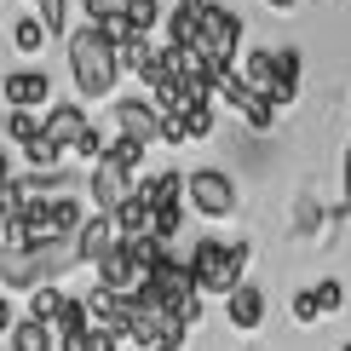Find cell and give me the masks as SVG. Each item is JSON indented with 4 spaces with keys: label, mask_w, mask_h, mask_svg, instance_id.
<instances>
[{
    "label": "cell",
    "mask_w": 351,
    "mask_h": 351,
    "mask_svg": "<svg viewBox=\"0 0 351 351\" xmlns=\"http://www.w3.org/2000/svg\"><path fill=\"white\" fill-rule=\"evenodd\" d=\"M69 75H75V86H81V98H104L110 86H115V75H121V58H115V47L104 40V29H75L69 35Z\"/></svg>",
    "instance_id": "6da1fadb"
},
{
    "label": "cell",
    "mask_w": 351,
    "mask_h": 351,
    "mask_svg": "<svg viewBox=\"0 0 351 351\" xmlns=\"http://www.w3.org/2000/svg\"><path fill=\"white\" fill-rule=\"evenodd\" d=\"M242 265H247V242H219L202 237L190 247V276H196V294H237L242 288Z\"/></svg>",
    "instance_id": "7a4b0ae2"
},
{
    "label": "cell",
    "mask_w": 351,
    "mask_h": 351,
    "mask_svg": "<svg viewBox=\"0 0 351 351\" xmlns=\"http://www.w3.org/2000/svg\"><path fill=\"white\" fill-rule=\"evenodd\" d=\"M184 196H190V208H196V213H208V219L237 213V179H230V173H219V167L190 173V179H184Z\"/></svg>",
    "instance_id": "3957f363"
},
{
    "label": "cell",
    "mask_w": 351,
    "mask_h": 351,
    "mask_svg": "<svg viewBox=\"0 0 351 351\" xmlns=\"http://www.w3.org/2000/svg\"><path fill=\"white\" fill-rule=\"evenodd\" d=\"M237 40H242V12H230V6H208L202 12V52L219 58L225 69H237L230 58H237Z\"/></svg>",
    "instance_id": "277c9868"
},
{
    "label": "cell",
    "mask_w": 351,
    "mask_h": 351,
    "mask_svg": "<svg viewBox=\"0 0 351 351\" xmlns=\"http://www.w3.org/2000/svg\"><path fill=\"white\" fill-rule=\"evenodd\" d=\"M0 98H6L12 110H52V81H47V69H12L6 81H0Z\"/></svg>",
    "instance_id": "5b68a950"
},
{
    "label": "cell",
    "mask_w": 351,
    "mask_h": 351,
    "mask_svg": "<svg viewBox=\"0 0 351 351\" xmlns=\"http://www.w3.org/2000/svg\"><path fill=\"white\" fill-rule=\"evenodd\" d=\"M133 190H138V184H133V173H127L121 162H110V156H104V162L93 167V202H98V213H115Z\"/></svg>",
    "instance_id": "8992f818"
},
{
    "label": "cell",
    "mask_w": 351,
    "mask_h": 351,
    "mask_svg": "<svg viewBox=\"0 0 351 351\" xmlns=\"http://www.w3.org/2000/svg\"><path fill=\"white\" fill-rule=\"evenodd\" d=\"M86 127H93V121H86L81 104H52L47 115H40V133H47L58 150H75V144L86 138Z\"/></svg>",
    "instance_id": "52a82bcc"
},
{
    "label": "cell",
    "mask_w": 351,
    "mask_h": 351,
    "mask_svg": "<svg viewBox=\"0 0 351 351\" xmlns=\"http://www.w3.org/2000/svg\"><path fill=\"white\" fill-rule=\"evenodd\" d=\"M115 121H121V133H127V138H138V144L162 138V110L144 104V98H121V104H115Z\"/></svg>",
    "instance_id": "ba28073f"
},
{
    "label": "cell",
    "mask_w": 351,
    "mask_h": 351,
    "mask_svg": "<svg viewBox=\"0 0 351 351\" xmlns=\"http://www.w3.org/2000/svg\"><path fill=\"white\" fill-rule=\"evenodd\" d=\"M115 242H121L115 219H110V213H93V219L81 225V237H75V247H81V265H98V259H104Z\"/></svg>",
    "instance_id": "9c48e42d"
},
{
    "label": "cell",
    "mask_w": 351,
    "mask_h": 351,
    "mask_svg": "<svg viewBox=\"0 0 351 351\" xmlns=\"http://www.w3.org/2000/svg\"><path fill=\"white\" fill-rule=\"evenodd\" d=\"M225 317H230V328H242V334H254L259 323H265V288H254V282H242L237 294L225 300Z\"/></svg>",
    "instance_id": "30bf717a"
},
{
    "label": "cell",
    "mask_w": 351,
    "mask_h": 351,
    "mask_svg": "<svg viewBox=\"0 0 351 351\" xmlns=\"http://www.w3.org/2000/svg\"><path fill=\"white\" fill-rule=\"evenodd\" d=\"M138 196L150 208H184V179L179 173H150V179H138Z\"/></svg>",
    "instance_id": "8fae6325"
},
{
    "label": "cell",
    "mask_w": 351,
    "mask_h": 351,
    "mask_svg": "<svg viewBox=\"0 0 351 351\" xmlns=\"http://www.w3.org/2000/svg\"><path fill=\"white\" fill-rule=\"evenodd\" d=\"M242 81L254 86V93H271V86H276V52H271V47L247 52V64H242Z\"/></svg>",
    "instance_id": "7c38bea8"
},
{
    "label": "cell",
    "mask_w": 351,
    "mask_h": 351,
    "mask_svg": "<svg viewBox=\"0 0 351 351\" xmlns=\"http://www.w3.org/2000/svg\"><path fill=\"white\" fill-rule=\"evenodd\" d=\"M64 305H69V294H58V288H35V294H29V323H58V317H64Z\"/></svg>",
    "instance_id": "4fadbf2b"
},
{
    "label": "cell",
    "mask_w": 351,
    "mask_h": 351,
    "mask_svg": "<svg viewBox=\"0 0 351 351\" xmlns=\"http://www.w3.org/2000/svg\"><path fill=\"white\" fill-rule=\"evenodd\" d=\"M52 340H58V334L47 323H29V317L12 328V351H52Z\"/></svg>",
    "instance_id": "5bb4252c"
},
{
    "label": "cell",
    "mask_w": 351,
    "mask_h": 351,
    "mask_svg": "<svg viewBox=\"0 0 351 351\" xmlns=\"http://www.w3.org/2000/svg\"><path fill=\"white\" fill-rule=\"evenodd\" d=\"M213 98H225L230 110H247V104H254V86L242 81V69H225V75H219V86H213Z\"/></svg>",
    "instance_id": "9a60e30c"
},
{
    "label": "cell",
    "mask_w": 351,
    "mask_h": 351,
    "mask_svg": "<svg viewBox=\"0 0 351 351\" xmlns=\"http://www.w3.org/2000/svg\"><path fill=\"white\" fill-rule=\"evenodd\" d=\"M52 334H58V340H69V334H93V311H86V300H69L64 317L52 323Z\"/></svg>",
    "instance_id": "2e32d148"
},
{
    "label": "cell",
    "mask_w": 351,
    "mask_h": 351,
    "mask_svg": "<svg viewBox=\"0 0 351 351\" xmlns=\"http://www.w3.org/2000/svg\"><path fill=\"white\" fill-rule=\"evenodd\" d=\"M12 47H18V52H40V47H47V23H40V18H18Z\"/></svg>",
    "instance_id": "e0dca14e"
},
{
    "label": "cell",
    "mask_w": 351,
    "mask_h": 351,
    "mask_svg": "<svg viewBox=\"0 0 351 351\" xmlns=\"http://www.w3.org/2000/svg\"><path fill=\"white\" fill-rule=\"evenodd\" d=\"M121 69H133V75H144V69H150V58H156V47H150V35H138V40H127L121 52Z\"/></svg>",
    "instance_id": "ac0fdd59"
},
{
    "label": "cell",
    "mask_w": 351,
    "mask_h": 351,
    "mask_svg": "<svg viewBox=\"0 0 351 351\" xmlns=\"http://www.w3.org/2000/svg\"><path fill=\"white\" fill-rule=\"evenodd\" d=\"M242 115H247V127H254V133H271V127H276V115H282V110L271 104V93H254V104H247Z\"/></svg>",
    "instance_id": "d6986e66"
},
{
    "label": "cell",
    "mask_w": 351,
    "mask_h": 351,
    "mask_svg": "<svg viewBox=\"0 0 351 351\" xmlns=\"http://www.w3.org/2000/svg\"><path fill=\"white\" fill-rule=\"evenodd\" d=\"M6 138H18L23 150H29V144L40 138V115H29V110H12V115H6Z\"/></svg>",
    "instance_id": "ffe728a7"
},
{
    "label": "cell",
    "mask_w": 351,
    "mask_h": 351,
    "mask_svg": "<svg viewBox=\"0 0 351 351\" xmlns=\"http://www.w3.org/2000/svg\"><path fill=\"white\" fill-rule=\"evenodd\" d=\"M144 150H150V144H138V138H110V162H121L127 173H138V162H144Z\"/></svg>",
    "instance_id": "44dd1931"
},
{
    "label": "cell",
    "mask_w": 351,
    "mask_h": 351,
    "mask_svg": "<svg viewBox=\"0 0 351 351\" xmlns=\"http://www.w3.org/2000/svg\"><path fill=\"white\" fill-rule=\"evenodd\" d=\"M127 23H133L138 35H150V29L162 23V6H156V0H127Z\"/></svg>",
    "instance_id": "7402d4cb"
},
{
    "label": "cell",
    "mask_w": 351,
    "mask_h": 351,
    "mask_svg": "<svg viewBox=\"0 0 351 351\" xmlns=\"http://www.w3.org/2000/svg\"><path fill=\"white\" fill-rule=\"evenodd\" d=\"M23 156H29V162H35V173H58V156H64V150H58V144H52L47 133H40V138L29 144Z\"/></svg>",
    "instance_id": "603a6c76"
},
{
    "label": "cell",
    "mask_w": 351,
    "mask_h": 351,
    "mask_svg": "<svg viewBox=\"0 0 351 351\" xmlns=\"http://www.w3.org/2000/svg\"><path fill=\"white\" fill-rule=\"evenodd\" d=\"M115 18H127V0H86V23L93 29H104Z\"/></svg>",
    "instance_id": "cb8c5ba5"
},
{
    "label": "cell",
    "mask_w": 351,
    "mask_h": 351,
    "mask_svg": "<svg viewBox=\"0 0 351 351\" xmlns=\"http://www.w3.org/2000/svg\"><path fill=\"white\" fill-rule=\"evenodd\" d=\"M179 225H184V208H156V225H150V237H162L173 247V237H179Z\"/></svg>",
    "instance_id": "d4e9b609"
},
{
    "label": "cell",
    "mask_w": 351,
    "mask_h": 351,
    "mask_svg": "<svg viewBox=\"0 0 351 351\" xmlns=\"http://www.w3.org/2000/svg\"><path fill=\"white\" fill-rule=\"evenodd\" d=\"M35 6H40V23H47V35H64V23H69V0H35Z\"/></svg>",
    "instance_id": "484cf974"
},
{
    "label": "cell",
    "mask_w": 351,
    "mask_h": 351,
    "mask_svg": "<svg viewBox=\"0 0 351 351\" xmlns=\"http://www.w3.org/2000/svg\"><path fill=\"white\" fill-rule=\"evenodd\" d=\"M184 133H190V138H208V133H213V104L184 110Z\"/></svg>",
    "instance_id": "4316f807"
},
{
    "label": "cell",
    "mask_w": 351,
    "mask_h": 351,
    "mask_svg": "<svg viewBox=\"0 0 351 351\" xmlns=\"http://www.w3.org/2000/svg\"><path fill=\"white\" fill-rule=\"evenodd\" d=\"M311 294H317V305H323V317H334V311H340V305H346V288L334 282V276H328V282H317Z\"/></svg>",
    "instance_id": "83f0119b"
},
{
    "label": "cell",
    "mask_w": 351,
    "mask_h": 351,
    "mask_svg": "<svg viewBox=\"0 0 351 351\" xmlns=\"http://www.w3.org/2000/svg\"><path fill=\"white\" fill-rule=\"evenodd\" d=\"M317 317H323L317 294H311V288H300V294H294V323H317Z\"/></svg>",
    "instance_id": "f1b7e54d"
},
{
    "label": "cell",
    "mask_w": 351,
    "mask_h": 351,
    "mask_svg": "<svg viewBox=\"0 0 351 351\" xmlns=\"http://www.w3.org/2000/svg\"><path fill=\"white\" fill-rule=\"evenodd\" d=\"M162 144H190V133H184V115H162Z\"/></svg>",
    "instance_id": "f546056e"
},
{
    "label": "cell",
    "mask_w": 351,
    "mask_h": 351,
    "mask_svg": "<svg viewBox=\"0 0 351 351\" xmlns=\"http://www.w3.org/2000/svg\"><path fill=\"white\" fill-rule=\"evenodd\" d=\"M86 351H121V334H110V328H93V346Z\"/></svg>",
    "instance_id": "4dcf8cb0"
},
{
    "label": "cell",
    "mask_w": 351,
    "mask_h": 351,
    "mask_svg": "<svg viewBox=\"0 0 351 351\" xmlns=\"http://www.w3.org/2000/svg\"><path fill=\"white\" fill-rule=\"evenodd\" d=\"M340 208H351V144H346V179H340Z\"/></svg>",
    "instance_id": "1f68e13d"
},
{
    "label": "cell",
    "mask_w": 351,
    "mask_h": 351,
    "mask_svg": "<svg viewBox=\"0 0 351 351\" xmlns=\"http://www.w3.org/2000/svg\"><path fill=\"white\" fill-rule=\"evenodd\" d=\"M93 346V334H69V340H58V351H86Z\"/></svg>",
    "instance_id": "d6a6232c"
},
{
    "label": "cell",
    "mask_w": 351,
    "mask_h": 351,
    "mask_svg": "<svg viewBox=\"0 0 351 351\" xmlns=\"http://www.w3.org/2000/svg\"><path fill=\"white\" fill-rule=\"evenodd\" d=\"M18 323H12V305H6V294H0V334H12Z\"/></svg>",
    "instance_id": "836d02e7"
},
{
    "label": "cell",
    "mask_w": 351,
    "mask_h": 351,
    "mask_svg": "<svg viewBox=\"0 0 351 351\" xmlns=\"http://www.w3.org/2000/svg\"><path fill=\"white\" fill-rule=\"evenodd\" d=\"M213 0H179V12H208Z\"/></svg>",
    "instance_id": "e575fe53"
},
{
    "label": "cell",
    "mask_w": 351,
    "mask_h": 351,
    "mask_svg": "<svg viewBox=\"0 0 351 351\" xmlns=\"http://www.w3.org/2000/svg\"><path fill=\"white\" fill-rule=\"evenodd\" d=\"M12 184V162H6V156H0V190H6Z\"/></svg>",
    "instance_id": "d590c367"
},
{
    "label": "cell",
    "mask_w": 351,
    "mask_h": 351,
    "mask_svg": "<svg viewBox=\"0 0 351 351\" xmlns=\"http://www.w3.org/2000/svg\"><path fill=\"white\" fill-rule=\"evenodd\" d=\"M156 351H184V340H162V346H156Z\"/></svg>",
    "instance_id": "8d00e7d4"
},
{
    "label": "cell",
    "mask_w": 351,
    "mask_h": 351,
    "mask_svg": "<svg viewBox=\"0 0 351 351\" xmlns=\"http://www.w3.org/2000/svg\"><path fill=\"white\" fill-rule=\"evenodd\" d=\"M271 6H276V12H288V6H294V0H271Z\"/></svg>",
    "instance_id": "74e56055"
},
{
    "label": "cell",
    "mask_w": 351,
    "mask_h": 351,
    "mask_svg": "<svg viewBox=\"0 0 351 351\" xmlns=\"http://www.w3.org/2000/svg\"><path fill=\"white\" fill-rule=\"evenodd\" d=\"M340 351H351V340H346V346H340Z\"/></svg>",
    "instance_id": "f35d334b"
},
{
    "label": "cell",
    "mask_w": 351,
    "mask_h": 351,
    "mask_svg": "<svg viewBox=\"0 0 351 351\" xmlns=\"http://www.w3.org/2000/svg\"><path fill=\"white\" fill-rule=\"evenodd\" d=\"M0 225H6V213H0Z\"/></svg>",
    "instance_id": "ab89813d"
}]
</instances>
